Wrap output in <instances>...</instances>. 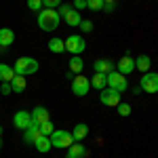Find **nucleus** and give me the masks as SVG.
I'll return each instance as SVG.
<instances>
[{
	"label": "nucleus",
	"mask_w": 158,
	"mask_h": 158,
	"mask_svg": "<svg viewBox=\"0 0 158 158\" xmlns=\"http://www.w3.org/2000/svg\"><path fill=\"white\" fill-rule=\"evenodd\" d=\"M93 68H95V74H110L116 70L114 61H110V59H97L93 63Z\"/></svg>",
	"instance_id": "ddd939ff"
},
{
	"label": "nucleus",
	"mask_w": 158,
	"mask_h": 158,
	"mask_svg": "<svg viewBox=\"0 0 158 158\" xmlns=\"http://www.w3.org/2000/svg\"><path fill=\"white\" fill-rule=\"evenodd\" d=\"M150 65H152V59H150L148 55H139V57L135 59V68H137V70H141L143 74L150 72Z\"/></svg>",
	"instance_id": "4be33fe9"
},
{
	"label": "nucleus",
	"mask_w": 158,
	"mask_h": 158,
	"mask_svg": "<svg viewBox=\"0 0 158 158\" xmlns=\"http://www.w3.org/2000/svg\"><path fill=\"white\" fill-rule=\"evenodd\" d=\"M85 70V61L80 59V55H74L72 59H70V72L72 74H80Z\"/></svg>",
	"instance_id": "5701e85b"
},
{
	"label": "nucleus",
	"mask_w": 158,
	"mask_h": 158,
	"mask_svg": "<svg viewBox=\"0 0 158 158\" xmlns=\"http://www.w3.org/2000/svg\"><path fill=\"white\" fill-rule=\"evenodd\" d=\"M103 2H114V4H116V0H103Z\"/></svg>",
	"instance_id": "72a5a7b5"
},
{
	"label": "nucleus",
	"mask_w": 158,
	"mask_h": 158,
	"mask_svg": "<svg viewBox=\"0 0 158 158\" xmlns=\"http://www.w3.org/2000/svg\"><path fill=\"white\" fill-rule=\"evenodd\" d=\"M0 137H2V127H0Z\"/></svg>",
	"instance_id": "f704fd0d"
},
{
	"label": "nucleus",
	"mask_w": 158,
	"mask_h": 158,
	"mask_svg": "<svg viewBox=\"0 0 158 158\" xmlns=\"http://www.w3.org/2000/svg\"><path fill=\"white\" fill-rule=\"evenodd\" d=\"M78 27H80V30H82L85 34H86V32H93V21H91V19H82Z\"/></svg>",
	"instance_id": "c756f323"
},
{
	"label": "nucleus",
	"mask_w": 158,
	"mask_h": 158,
	"mask_svg": "<svg viewBox=\"0 0 158 158\" xmlns=\"http://www.w3.org/2000/svg\"><path fill=\"white\" fill-rule=\"evenodd\" d=\"M57 13L61 15V19L70 25V27H78V25H80V21H82L80 13L76 11L74 6H70V4H61L59 9H57Z\"/></svg>",
	"instance_id": "7ed1b4c3"
},
{
	"label": "nucleus",
	"mask_w": 158,
	"mask_h": 158,
	"mask_svg": "<svg viewBox=\"0 0 158 158\" xmlns=\"http://www.w3.org/2000/svg\"><path fill=\"white\" fill-rule=\"evenodd\" d=\"M34 148H36L40 154H47L51 148H53V143H51V137H47V135H40L36 141H34Z\"/></svg>",
	"instance_id": "f3484780"
},
{
	"label": "nucleus",
	"mask_w": 158,
	"mask_h": 158,
	"mask_svg": "<svg viewBox=\"0 0 158 158\" xmlns=\"http://www.w3.org/2000/svg\"><path fill=\"white\" fill-rule=\"evenodd\" d=\"M86 135H89V127H86L85 122H80V124H76V127H74V131H72L74 141H82Z\"/></svg>",
	"instance_id": "6ab92c4d"
},
{
	"label": "nucleus",
	"mask_w": 158,
	"mask_h": 158,
	"mask_svg": "<svg viewBox=\"0 0 158 158\" xmlns=\"http://www.w3.org/2000/svg\"><path fill=\"white\" fill-rule=\"evenodd\" d=\"M13 42H15V32L9 27H2L0 30V49H9Z\"/></svg>",
	"instance_id": "4468645a"
},
{
	"label": "nucleus",
	"mask_w": 158,
	"mask_h": 158,
	"mask_svg": "<svg viewBox=\"0 0 158 158\" xmlns=\"http://www.w3.org/2000/svg\"><path fill=\"white\" fill-rule=\"evenodd\" d=\"M0 148H2V137H0Z\"/></svg>",
	"instance_id": "c9c22d12"
},
{
	"label": "nucleus",
	"mask_w": 158,
	"mask_h": 158,
	"mask_svg": "<svg viewBox=\"0 0 158 158\" xmlns=\"http://www.w3.org/2000/svg\"><path fill=\"white\" fill-rule=\"evenodd\" d=\"M61 23V15L57 13V9H42L38 13V27L44 32H53L57 30Z\"/></svg>",
	"instance_id": "f257e3e1"
},
{
	"label": "nucleus",
	"mask_w": 158,
	"mask_h": 158,
	"mask_svg": "<svg viewBox=\"0 0 158 158\" xmlns=\"http://www.w3.org/2000/svg\"><path fill=\"white\" fill-rule=\"evenodd\" d=\"M49 51L59 55V53H63V51H65V42H63L61 38H51V40H49Z\"/></svg>",
	"instance_id": "b1692460"
},
{
	"label": "nucleus",
	"mask_w": 158,
	"mask_h": 158,
	"mask_svg": "<svg viewBox=\"0 0 158 158\" xmlns=\"http://www.w3.org/2000/svg\"><path fill=\"white\" fill-rule=\"evenodd\" d=\"M103 13H114L116 11V4L114 2H103V9H101Z\"/></svg>",
	"instance_id": "2f4dec72"
},
{
	"label": "nucleus",
	"mask_w": 158,
	"mask_h": 158,
	"mask_svg": "<svg viewBox=\"0 0 158 158\" xmlns=\"http://www.w3.org/2000/svg\"><path fill=\"white\" fill-rule=\"evenodd\" d=\"M13 76H15V70L6 63H0V82H11Z\"/></svg>",
	"instance_id": "412c9836"
},
{
	"label": "nucleus",
	"mask_w": 158,
	"mask_h": 158,
	"mask_svg": "<svg viewBox=\"0 0 158 158\" xmlns=\"http://www.w3.org/2000/svg\"><path fill=\"white\" fill-rule=\"evenodd\" d=\"M38 61L34 59V57H19L17 59V63L13 65V70H15V74H21V76H30V74H36L38 72Z\"/></svg>",
	"instance_id": "f03ea898"
},
{
	"label": "nucleus",
	"mask_w": 158,
	"mask_h": 158,
	"mask_svg": "<svg viewBox=\"0 0 158 158\" xmlns=\"http://www.w3.org/2000/svg\"><path fill=\"white\" fill-rule=\"evenodd\" d=\"M99 101H101L103 106H108V108H116V106L120 103V93L108 86V89L99 91Z\"/></svg>",
	"instance_id": "6e6552de"
},
{
	"label": "nucleus",
	"mask_w": 158,
	"mask_h": 158,
	"mask_svg": "<svg viewBox=\"0 0 158 158\" xmlns=\"http://www.w3.org/2000/svg\"><path fill=\"white\" fill-rule=\"evenodd\" d=\"M106 78H108V86L110 89H114V91H118V93H122V91H127L129 89V80H127V76H122L120 72H110L106 74Z\"/></svg>",
	"instance_id": "20e7f679"
},
{
	"label": "nucleus",
	"mask_w": 158,
	"mask_h": 158,
	"mask_svg": "<svg viewBox=\"0 0 158 158\" xmlns=\"http://www.w3.org/2000/svg\"><path fill=\"white\" fill-rule=\"evenodd\" d=\"M86 9H91V11H101V9H103V0H86Z\"/></svg>",
	"instance_id": "a878e982"
},
{
	"label": "nucleus",
	"mask_w": 158,
	"mask_h": 158,
	"mask_svg": "<svg viewBox=\"0 0 158 158\" xmlns=\"http://www.w3.org/2000/svg\"><path fill=\"white\" fill-rule=\"evenodd\" d=\"M116 108H118V114H120L122 118H127V116H131V106H129V103H118V106H116Z\"/></svg>",
	"instance_id": "bb28decb"
},
{
	"label": "nucleus",
	"mask_w": 158,
	"mask_h": 158,
	"mask_svg": "<svg viewBox=\"0 0 158 158\" xmlns=\"http://www.w3.org/2000/svg\"><path fill=\"white\" fill-rule=\"evenodd\" d=\"M91 86L97 89V91L108 89V78H106V74H95V76L91 78Z\"/></svg>",
	"instance_id": "a211bd4d"
},
{
	"label": "nucleus",
	"mask_w": 158,
	"mask_h": 158,
	"mask_svg": "<svg viewBox=\"0 0 158 158\" xmlns=\"http://www.w3.org/2000/svg\"><path fill=\"white\" fill-rule=\"evenodd\" d=\"M89 89H91V80L85 78V76H74L72 80V93L74 95H78V97H85L86 93H89Z\"/></svg>",
	"instance_id": "1a4fd4ad"
},
{
	"label": "nucleus",
	"mask_w": 158,
	"mask_h": 158,
	"mask_svg": "<svg viewBox=\"0 0 158 158\" xmlns=\"http://www.w3.org/2000/svg\"><path fill=\"white\" fill-rule=\"evenodd\" d=\"M86 156V150L80 141H74L72 146L68 148V158H85Z\"/></svg>",
	"instance_id": "2eb2a0df"
},
{
	"label": "nucleus",
	"mask_w": 158,
	"mask_h": 158,
	"mask_svg": "<svg viewBox=\"0 0 158 158\" xmlns=\"http://www.w3.org/2000/svg\"><path fill=\"white\" fill-rule=\"evenodd\" d=\"M116 72H120L122 76H129L131 72H135V59L129 57V55L120 57L118 59V65H116Z\"/></svg>",
	"instance_id": "f8f14e48"
},
{
	"label": "nucleus",
	"mask_w": 158,
	"mask_h": 158,
	"mask_svg": "<svg viewBox=\"0 0 158 158\" xmlns=\"http://www.w3.org/2000/svg\"><path fill=\"white\" fill-rule=\"evenodd\" d=\"M139 89L146 93H158V74L156 72H146L139 80Z\"/></svg>",
	"instance_id": "39448f33"
},
{
	"label": "nucleus",
	"mask_w": 158,
	"mask_h": 158,
	"mask_svg": "<svg viewBox=\"0 0 158 158\" xmlns=\"http://www.w3.org/2000/svg\"><path fill=\"white\" fill-rule=\"evenodd\" d=\"M27 9L34 13H40L42 11V0H27Z\"/></svg>",
	"instance_id": "cd10ccee"
},
{
	"label": "nucleus",
	"mask_w": 158,
	"mask_h": 158,
	"mask_svg": "<svg viewBox=\"0 0 158 158\" xmlns=\"http://www.w3.org/2000/svg\"><path fill=\"white\" fill-rule=\"evenodd\" d=\"M30 122H32V114L25 112V110H19V112L13 116V124H15L19 131H25V129L30 127Z\"/></svg>",
	"instance_id": "9b49d317"
},
{
	"label": "nucleus",
	"mask_w": 158,
	"mask_h": 158,
	"mask_svg": "<svg viewBox=\"0 0 158 158\" xmlns=\"http://www.w3.org/2000/svg\"><path fill=\"white\" fill-rule=\"evenodd\" d=\"M74 9H76V11L86 9V0H74Z\"/></svg>",
	"instance_id": "473e14b6"
},
{
	"label": "nucleus",
	"mask_w": 158,
	"mask_h": 158,
	"mask_svg": "<svg viewBox=\"0 0 158 158\" xmlns=\"http://www.w3.org/2000/svg\"><path fill=\"white\" fill-rule=\"evenodd\" d=\"M0 93H2V95H11L13 93L11 82H0Z\"/></svg>",
	"instance_id": "7c9ffc66"
},
{
	"label": "nucleus",
	"mask_w": 158,
	"mask_h": 158,
	"mask_svg": "<svg viewBox=\"0 0 158 158\" xmlns=\"http://www.w3.org/2000/svg\"><path fill=\"white\" fill-rule=\"evenodd\" d=\"M38 137H40V129H38V127H27L23 131V141L25 143H34Z\"/></svg>",
	"instance_id": "aec40b11"
},
{
	"label": "nucleus",
	"mask_w": 158,
	"mask_h": 158,
	"mask_svg": "<svg viewBox=\"0 0 158 158\" xmlns=\"http://www.w3.org/2000/svg\"><path fill=\"white\" fill-rule=\"evenodd\" d=\"M61 4H63L61 0H42V6L44 9H59Z\"/></svg>",
	"instance_id": "c85d7f7f"
},
{
	"label": "nucleus",
	"mask_w": 158,
	"mask_h": 158,
	"mask_svg": "<svg viewBox=\"0 0 158 158\" xmlns=\"http://www.w3.org/2000/svg\"><path fill=\"white\" fill-rule=\"evenodd\" d=\"M38 129H40V135H47V137H51V133L55 131V127H53V122H51V120L42 122V124H40Z\"/></svg>",
	"instance_id": "393cba45"
},
{
	"label": "nucleus",
	"mask_w": 158,
	"mask_h": 158,
	"mask_svg": "<svg viewBox=\"0 0 158 158\" xmlns=\"http://www.w3.org/2000/svg\"><path fill=\"white\" fill-rule=\"evenodd\" d=\"M51 143H53V148H70L74 143V137L68 131H53L51 133Z\"/></svg>",
	"instance_id": "0eeeda50"
},
{
	"label": "nucleus",
	"mask_w": 158,
	"mask_h": 158,
	"mask_svg": "<svg viewBox=\"0 0 158 158\" xmlns=\"http://www.w3.org/2000/svg\"><path fill=\"white\" fill-rule=\"evenodd\" d=\"M30 114H32V122H30V127H40L42 122L51 120V118H49V110L44 108V106H36L34 112H30Z\"/></svg>",
	"instance_id": "9d476101"
},
{
	"label": "nucleus",
	"mask_w": 158,
	"mask_h": 158,
	"mask_svg": "<svg viewBox=\"0 0 158 158\" xmlns=\"http://www.w3.org/2000/svg\"><path fill=\"white\" fill-rule=\"evenodd\" d=\"M63 42H65V51H70L72 55H80V53H85V49H86L85 38L78 36V34L68 36V40H63Z\"/></svg>",
	"instance_id": "423d86ee"
},
{
	"label": "nucleus",
	"mask_w": 158,
	"mask_h": 158,
	"mask_svg": "<svg viewBox=\"0 0 158 158\" xmlns=\"http://www.w3.org/2000/svg\"><path fill=\"white\" fill-rule=\"evenodd\" d=\"M25 86H27V80H25V76H21V74H15L11 80V89L13 93H23Z\"/></svg>",
	"instance_id": "dca6fc26"
}]
</instances>
